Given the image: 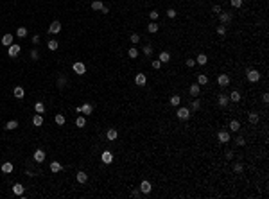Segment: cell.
Here are the masks:
<instances>
[{
  "label": "cell",
  "instance_id": "cell-1",
  "mask_svg": "<svg viewBox=\"0 0 269 199\" xmlns=\"http://www.w3.org/2000/svg\"><path fill=\"white\" fill-rule=\"evenodd\" d=\"M258 79H260V72L258 70H253V68L248 70V81L250 83H257Z\"/></svg>",
  "mask_w": 269,
  "mask_h": 199
},
{
  "label": "cell",
  "instance_id": "cell-2",
  "mask_svg": "<svg viewBox=\"0 0 269 199\" xmlns=\"http://www.w3.org/2000/svg\"><path fill=\"white\" fill-rule=\"evenodd\" d=\"M176 115H178L179 120H188V118H190V110L188 108H179Z\"/></svg>",
  "mask_w": 269,
  "mask_h": 199
},
{
  "label": "cell",
  "instance_id": "cell-3",
  "mask_svg": "<svg viewBox=\"0 0 269 199\" xmlns=\"http://www.w3.org/2000/svg\"><path fill=\"white\" fill-rule=\"evenodd\" d=\"M72 70L76 72L77 75H83L84 72H86V66H84V63H81V61H77V63H74V66H72Z\"/></svg>",
  "mask_w": 269,
  "mask_h": 199
},
{
  "label": "cell",
  "instance_id": "cell-4",
  "mask_svg": "<svg viewBox=\"0 0 269 199\" xmlns=\"http://www.w3.org/2000/svg\"><path fill=\"white\" fill-rule=\"evenodd\" d=\"M49 32H50V34H58V32H61V23H59V22H52L50 27H49Z\"/></svg>",
  "mask_w": 269,
  "mask_h": 199
},
{
  "label": "cell",
  "instance_id": "cell-5",
  "mask_svg": "<svg viewBox=\"0 0 269 199\" xmlns=\"http://www.w3.org/2000/svg\"><path fill=\"white\" fill-rule=\"evenodd\" d=\"M18 54H20V45L11 43V45H9V56H11V57H16Z\"/></svg>",
  "mask_w": 269,
  "mask_h": 199
},
{
  "label": "cell",
  "instance_id": "cell-6",
  "mask_svg": "<svg viewBox=\"0 0 269 199\" xmlns=\"http://www.w3.org/2000/svg\"><path fill=\"white\" fill-rule=\"evenodd\" d=\"M134 83H137V86H145V83H147L145 74H137V77H134Z\"/></svg>",
  "mask_w": 269,
  "mask_h": 199
},
{
  "label": "cell",
  "instance_id": "cell-7",
  "mask_svg": "<svg viewBox=\"0 0 269 199\" xmlns=\"http://www.w3.org/2000/svg\"><path fill=\"white\" fill-rule=\"evenodd\" d=\"M100 160H102L104 163H111L113 162V154H111L110 151H104L102 154H100Z\"/></svg>",
  "mask_w": 269,
  "mask_h": 199
},
{
  "label": "cell",
  "instance_id": "cell-8",
  "mask_svg": "<svg viewBox=\"0 0 269 199\" xmlns=\"http://www.w3.org/2000/svg\"><path fill=\"white\" fill-rule=\"evenodd\" d=\"M13 192H15L16 196H22L23 192H25V187H23L22 183H15V185H13Z\"/></svg>",
  "mask_w": 269,
  "mask_h": 199
},
{
  "label": "cell",
  "instance_id": "cell-9",
  "mask_svg": "<svg viewBox=\"0 0 269 199\" xmlns=\"http://www.w3.org/2000/svg\"><path fill=\"white\" fill-rule=\"evenodd\" d=\"M32 158H34V162H36V163H41V162L45 160V152H43L41 149H38V151L34 152V156H32Z\"/></svg>",
  "mask_w": 269,
  "mask_h": 199
},
{
  "label": "cell",
  "instance_id": "cell-10",
  "mask_svg": "<svg viewBox=\"0 0 269 199\" xmlns=\"http://www.w3.org/2000/svg\"><path fill=\"white\" fill-rule=\"evenodd\" d=\"M219 20L223 23H230L232 22V15H230V13H223V11H221L219 13Z\"/></svg>",
  "mask_w": 269,
  "mask_h": 199
},
{
  "label": "cell",
  "instance_id": "cell-11",
  "mask_svg": "<svg viewBox=\"0 0 269 199\" xmlns=\"http://www.w3.org/2000/svg\"><path fill=\"white\" fill-rule=\"evenodd\" d=\"M217 83H219L221 86H228V84H230V77H228L226 74H221V75L217 77Z\"/></svg>",
  "mask_w": 269,
  "mask_h": 199
},
{
  "label": "cell",
  "instance_id": "cell-12",
  "mask_svg": "<svg viewBox=\"0 0 269 199\" xmlns=\"http://www.w3.org/2000/svg\"><path fill=\"white\" fill-rule=\"evenodd\" d=\"M217 138H219V142L226 144V142H230V133H228V131H221L219 135H217Z\"/></svg>",
  "mask_w": 269,
  "mask_h": 199
},
{
  "label": "cell",
  "instance_id": "cell-13",
  "mask_svg": "<svg viewBox=\"0 0 269 199\" xmlns=\"http://www.w3.org/2000/svg\"><path fill=\"white\" fill-rule=\"evenodd\" d=\"M151 188H153V187H151L149 181H142V183H140V192H144V194H149Z\"/></svg>",
  "mask_w": 269,
  "mask_h": 199
},
{
  "label": "cell",
  "instance_id": "cell-14",
  "mask_svg": "<svg viewBox=\"0 0 269 199\" xmlns=\"http://www.w3.org/2000/svg\"><path fill=\"white\" fill-rule=\"evenodd\" d=\"M199 91H201V86H199L197 83L190 84V95H192V97H197V95H199Z\"/></svg>",
  "mask_w": 269,
  "mask_h": 199
},
{
  "label": "cell",
  "instance_id": "cell-15",
  "mask_svg": "<svg viewBox=\"0 0 269 199\" xmlns=\"http://www.w3.org/2000/svg\"><path fill=\"white\" fill-rule=\"evenodd\" d=\"M106 136H108V140H111V142H113V140H117V136H118V131L111 128V129H108Z\"/></svg>",
  "mask_w": 269,
  "mask_h": 199
},
{
  "label": "cell",
  "instance_id": "cell-16",
  "mask_svg": "<svg viewBox=\"0 0 269 199\" xmlns=\"http://www.w3.org/2000/svg\"><path fill=\"white\" fill-rule=\"evenodd\" d=\"M92 111H93V106L86 102L84 106H81V113H84V115H92Z\"/></svg>",
  "mask_w": 269,
  "mask_h": 199
},
{
  "label": "cell",
  "instance_id": "cell-17",
  "mask_svg": "<svg viewBox=\"0 0 269 199\" xmlns=\"http://www.w3.org/2000/svg\"><path fill=\"white\" fill-rule=\"evenodd\" d=\"M158 59H160L161 63H169V61H171V54H169V52H165V50H163V52H160Z\"/></svg>",
  "mask_w": 269,
  "mask_h": 199
},
{
  "label": "cell",
  "instance_id": "cell-18",
  "mask_svg": "<svg viewBox=\"0 0 269 199\" xmlns=\"http://www.w3.org/2000/svg\"><path fill=\"white\" fill-rule=\"evenodd\" d=\"M217 102H219V106H226L228 102H230V97L224 95V93H221V95L217 97Z\"/></svg>",
  "mask_w": 269,
  "mask_h": 199
},
{
  "label": "cell",
  "instance_id": "cell-19",
  "mask_svg": "<svg viewBox=\"0 0 269 199\" xmlns=\"http://www.w3.org/2000/svg\"><path fill=\"white\" fill-rule=\"evenodd\" d=\"M4 172V174H9V172H13V163L11 162H5L4 165H2V169H0Z\"/></svg>",
  "mask_w": 269,
  "mask_h": 199
},
{
  "label": "cell",
  "instance_id": "cell-20",
  "mask_svg": "<svg viewBox=\"0 0 269 199\" xmlns=\"http://www.w3.org/2000/svg\"><path fill=\"white\" fill-rule=\"evenodd\" d=\"M61 170H63V167H61L59 162H52L50 163V172H61Z\"/></svg>",
  "mask_w": 269,
  "mask_h": 199
},
{
  "label": "cell",
  "instance_id": "cell-21",
  "mask_svg": "<svg viewBox=\"0 0 269 199\" xmlns=\"http://www.w3.org/2000/svg\"><path fill=\"white\" fill-rule=\"evenodd\" d=\"M77 181H79V183H86V181H88V174H86V172H83V170H79V172H77Z\"/></svg>",
  "mask_w": 269,
  "mask_h": 199
},
{
  "label": "cell",
  "instance_id": "cell-22",
  "mask_svg": "<svg viewBox=\"0 0 269 199\" xmlns=\"http://www.w3.org/2000/svg\"><path fill=\"white\" fill-rule=\"evenodd\" d=\"M11 43H13V34H4V36H2V45L9 47Z\"/></svg>",
  "mask_w": 269,
  "mask_h": 199
},
{
  "label": "cell",
  "instance_id": "cell-23",
  "mask_svg": "<svg viewBox=\"0 0 269 199\" xmlns=\"http://www.w3.org/2000/svg\"><path fill=\"white\" fill-rule=\"evenodd\" d=\"M23 95H25V91H23L22 86H15V97L16 99H23Z\"/></svg>",
  "mask_w": 269,
  "mask_h": 199
},
{
  "label": "cell",
  "instance_id": "cell-24",
  "mask_svg": "<svg viewBox=\"0 0 269 199\" xmlns=\"http://www.w3.org/2000/svg\"><path fill=\"white\" fill-rule=\"evenodd\" d=\"M32 124H34L36 128H38V126H41V124H43V115H41V113L34 115V118H32Z\"/></svg>",
  "mask_w": 269,
  "mask_h": 199
},
{
  "label": "cell",
  "instance_id": "cell-25",
  "mask_svg": "<svg viewBox=\"0 0 269 199\" xmlns=\"http://www.w3.org/2000/svg\"><path fill=\"white\" fill-rule=\"evenodd\" d=\"M102 7H104L102 0H93V2H92V9H95V11H100Z\"/></svg>",
  "mask_w": 269,
  "mask_h": 199
},
{
  "label": "cell",
  "instance_id": "cell-26",
  "mask_svg": "<svg viewBox=\"0 0 269 199\" xmlns=\"http://www.w3.org/2000/svg\"><path fill=\"white\" fill-rule=\"evenodd\" d=\"M147 31H149L151 34H154V32H158V23H156V22H151L149 25H147Z\"/></svg>",
  "mask_w": 269,
  "mask_h": 199
},
{
  "label": "cell",
  "instance_id": "cell-27",
  "mask_svg": "<svg viewBox=\"0 0 269 199\" xmlns=\"http://www.w3.org/2000/svg\"><path fill=\"white\" fill-rule=\"evenodd\" d=\"M228 97H230V101H232V102H239V101H240V93H239V91H232V93L228 95Z\"/></svg>",
  "mask_w": 269,
  "mask_h": 199
},
{
  "label": "cell",
  "instance_id": "cell-28",
  "mask_svg": "<svg viewBox=\"0 0 269 199\" xmlns=\"http://www.w3.org/2000/svg\"><path fill=\"white\" fill-rule=\"evenodd\" d=\"M206 83H208V77H206L205 74H199V75H197V84L203 86V84H206Z\"/></svg>",
  "mask_w": 269,
  "mask_h": 199
},
{
  "label": "cell",
  "instance_id": "cell-29",
  "mask_svg": "<svg viewBox=\"0 0 269 199\" xmlns=\"http://www.w3.org/2000/svg\"><path fill=\"white\" fill-rule=\"evenodd\" d=\"M239 129H240L239 120H230V131H239Z\"/></svg>",
  "mask_w": 269,
  "mask_h": 199
},
{
  "label": "cell",
  "instance_id": "cell-30",
  "mask_svg": "<svg viewBox=\"0 0 269 199\" xmlns=\"http://www.w3.org/2000/svg\"><path fill=\"white\" fill-rule=\"evenodd\" d=\"M248 118H250V122H251V124H258V113H255V111H251Z\"/></svg>",
  "mask_w": 269,
  "mask_h": 199
},
{
  "label": "cell",
  "instance_id": "cell-31",
  "mask_svg": "<svg viewBox=\"0 0 269 199\" xmlns=\"http://www.w3.org/2000/svg\"><path fill=\"white\" fill-rule=\"evenodd\" d=\"M206 61H208V57H206L205 54H199V56L196 57V63H199V65H206Z\"/></svg>",
  "mask_w": 269,
  "mask_h": 199
},
{
  "label": "cell",
  "instance_id": "cell-32",
  "mask_svg": "<svg viewBox=\"0 0 269 199\" xmlns=\"http://www.w3.org/2000/svg\"><path fill=\"white\" fill-rule=\"evenodd\" d=\"M16 128H18V122H16V120H9V122H7V126H5V129H9V131L16 129Z\"/></svg>",
  "mask_w": 269,
  "mask_h": 199
},
{
  "label": "cell",
  "instance_id": "cell-33",
  "mask_svg": "<svg viewBox=\"0 0 269 199\" xmlns=\"http://www.w3.org/2000/svg\"><path fill=\"white\" fill-rule=\"evenodd\" d=\"M16 36L25 38V36H27V29H25V27H18V29H16Z\"/></svg>",
  "mask_w": 269,
  "mask_h": 199
},
{
  "label": "cell",
  "instance_id": "cell-34",
  "mask_svg": "<svg viewBox=\"0 0 269 199\" xmlns=\"http://www.w3.org/2000/svg\"><path fill=\"white\" fill-rule=\"evenodd\" d=\"M179 102H181L179 95H172V97H171V104H172V106H179Z\"/></svg>",
  "mask_w": 269,
  "mask_h": 199
},
{
  "label": "cell",
  "instance_id": "cell-35",
  "mask_svg": "<svg viewBox=\"0 0 269 199\" xmlns=\"http://www.w3.org/2000/svg\"><path fill=\"white\" fill-rule=\"evenodd\" d=\"M84 124H86V118H84V117H79L77 120H76V126H77V128H84Z\"/></svg>",
  "mask_w": 269,
  "mask_h": 199
},
{
  "label": "cell",
  "instance_id": "cell-36",
  "mask_svg": "<svg viewBox=\"0 0 269 199\" xmlns=\"http://www.w3.org/2000/svg\"><path fill=\"white\" fill-rule=\"evenodd\" d=\"M54 120H56L58 126H63V124H65V117H63V115H56V117H54Z\"/></svg>",
  "mask_w": 269,
  "mask_h": 199
},
{
  "label": "cell",
  "instance_id": "cell-37",
  "mask_svg": "<svg viewBox=\"0 0 269 199\" xmlns=\"http://www.w3.org/2000/svg\"><path fill=\"white\" fill-rule=\"evenodd\" d=\"M217 34H219V36H224V34H226V27H224V23H221L219 27H217Z\"/></svg>",
  "mask_w": 269,
  "mask_h": 199
},
{
  "label": "cell",
  "instance_id": "cell-38",
  "mask_svg": "<svg viewBox=\"0 0 269 199\" xmlns=\"http://www.w3.org/2000/svg\"><path fill=\"white\" fill-rule=\"evenodd\" d=\"M34 110L38 111V113H43V111H45V106H43V102H36V106H34Z\"/></svg>",
  "mask_w": 269,
  "mask_h": 199
},
{
  "label": "cell",
  "instance_id": "cell-39",
  "mask_svg": "<svg viewBox=\"0 0 269 199\" xmlns=\"http://www.w3.org/2000/svg\"><path fill=\"white\" fill-rule=\"evenodd\" d=\"M49 49L50 50H58V41H56V39H50V41H49Z\"/></svg>",
  "mask_w": 269,
  "mask_h": 199
},
{
  "label": "cell",
  "instance_id": "cell-40",
  "mask_svg": "<svg viewBox=\"0 0 269 199\" xmlns=\"http://www.w3.org/2000/svg\"><path fill=\"white\" fill-rule=\"evenodd\" d=\"M127 54H129V57H131V59H134V57L138 56V50L133 47V49H129V52H127Z\"/></svg>",
  "mask_w": 269,
  "mask_h": 199
},
{
  "label": "cell",
  "instance_id": "cell-41",
  "mask_svg": "<svg viewBox=\"0 0 269 199\" xmlns=\"http://www.w3.org/2000/svg\"><path fill=\"white\" fill-rule=\"evenodd\" d=\"M144 54L145 56H151L153 54V47H151V45H145V47H144Z\"/></svg>",
  "mask_w": 269,
  "mask_h": 199
},
{
  "label": "cell",
  "instance_id": "cell-42",
  "mask_svg": "<svg viewBox=\"0 0 269 199\" xmlns=\"http://www.w3.org/2000/svg\"><path fill=\"white\" fill-rule=\"evenodd\" d=\"M230 4L233 7H242V0H230Z\"/></svg>",
  "mask_w": 269,
  "mask_h": 199
},
{
  "label": "cell",
  "instance_id": "cell-43",
  "mask_svg": "<svg viewBox=\"0 0 269 199\" xmlns=\"http://www.w3.org/2000/svg\"><path fill=\"white\" fill-rule=\"evenodd\" d=\"M138 41H140V36L137 34V32H133L131 34V43H138Z\"/></svg>",
  "mask_w": 269,
  "mask_h": 199
},
{
  "label": "cell",
  "instance_id": "cell-44",
  "mask_svg": "<svg viewBox=\"0 0 269 199\" xmlns=\"http://www.w3.org/2000/svg\"><path fill=\"white\" fill-rule=\"evenodd\" d=\"M149 16H151L153 22H156V20H158V11H151V13H149Z\"/></svg>",
  "mask_w": 269,
  "mask_h": 199
},
{
  "label": "cell",
  "instance_id": "cell-45",
  "mask_svg": "<svg viewBox=\"0 0 269 199\" xmlns=\"http://www.w3.org/2000/svg\"><path fill=\"white\" fill-rule=\"evenodd\" d=\"M65 83H66V79H65L63 75L58 79V86H59V88H63V86H65Z\"/></svg>",
  "mask_w": 269,
  "mask_h": 199
},
{
  "label": "cell",
  "instance_id": "cell-46",
  "mask_svg": "<svg viewBox=\"0 0 269 199\" xmlns=\"http://www.w3.org/2000/svg\"><path fill=\"white\" fill-rule=\"evenodd\" d=\"M160 66H161V61H160V59H154V61H153V68L160 70Z\"/></svg>",
  "mask_w": 269,
  "mask_h": 199
},
{
  "label": "cell",
  "instance_id": "cell-47",
  "mask_svg": "<svg viewBox=\"0 0 269 199\" xmlns=\"http://www.w3.org/2000/svg\"><path fill=\"white\" fill-rule=\"evenodd\" d=\"M194 65H196V59H190V57H188V59H187V66H188V68H192Z\"/></svg>",
  "mask_w": 269,
  "mask_h": 199
},
{
  "label": "cell",
  "instance_id": "cell-48",
  "mask_svg": "<svg viewBox=\"0 0 269 199\" xmlns=\"http://www.w3.org/2000/svg\"><path fill=\"white\" fill-rule=\"evenodd\" d=\"M233 170L235 172H242V163H235L233 165Z\"/></svg>",
  "mask_w": 269,
  "mask_h": 199
},
{
  "label": "cell",
  "instance_id": "cell-49",
  "mask_svg": "<svg viewBox=\"0 0 269 199\" xmlns=\"http://www.w3.org/2000/svg\"><path fill=\"white\" fill-rule=\"evenodd\" d=\"M167 16H169V18H176V11H174V9H169V11H167Z\"/></svg>",
  "mask_w": 269,
  "mask_h": 199
},
{
  "label": "cell",
  "instance_id": "cell-50",
  "mask_svg": "<svg viewBox=\"0 0 269 199\" xmlns=\"http://www.w3.org/2000/svg\"><path fill=\"white\" fill-rule=\"evenodd\" d=\"M199 108H201V106H199V101H194V102H192V110H194V111H197Z\"/></svg>",
  "mask_w": 269,
  "mask_h": 199
},
{
  "label": "cell",
  "instance_id": "cell-51",
  "mask_svg": "<svg viewBox=\"0 0 269 199\" xmlns=\"http://www.w3.org/2000/svg\"><path fill=\"white\" fill-rule=\"evenodd\" d=\"M235 142H237V145H244V144H246V142H244V138H242V136H237V140H235Z\"/></svg>",
  "mask_w": 269,
  "mask_h": 199
},
{
  "label": "cell",
  "instance_id": "cell-52",
  "mask_svg": "<svg viewBox=\"0 0 269 199\" xmlns=\"http://www.w3.org/2000/svg\"><path fill=\"white\" fill-rule=\"evenodd\" d=\"M262 102H264V104L269 102V93H264V95H262Z\"/></svg>",
  "mask_w": 269,
  "mask_h": 199
},
{
  "label": "cell",
  "instance_id": "cell-53",
  "mask_svg": "<svg viewBox=\"0 0 269 199\" xmlns=\"http://www.w3.org/2000/svg\"><path fill=\"white\" fill-rule=\"evenodd\" d=\"M31 59H34V61L38 59V50H32V52H31Z\"/></svg>",
  "mask_w": 269,
  "mask_h": 199
},
{
  "label": "cell",
  "instance_id": "cell-54",
  "mask_svg": "<svg viewBox=\"0 0 269 199\" xmlns=\"http://www.w3.org/2000/svg\"><path fill=\"white\" fill-rule=\"evenodd\" d=\"M213 13H215V15H219V13H221V5H213Z\"/></svg>",
  "mask_w": 269,
  "mask_h": 199
},
{
  "label": "cell",
  "instance_id": "cell-55",
  "mask_svg": "<svg viewBox=\"0 0 269 199\" xmlns=\"http://www.w3.org/2000/svg\"><path fill=\"white\" fill-rule=\"evenodd\" d=\"M131 196H133V197H140V192H138V190H133Z\"/></svg>",
  "mask_w": 269,
  "mask_h": 199
}]
</instances>
